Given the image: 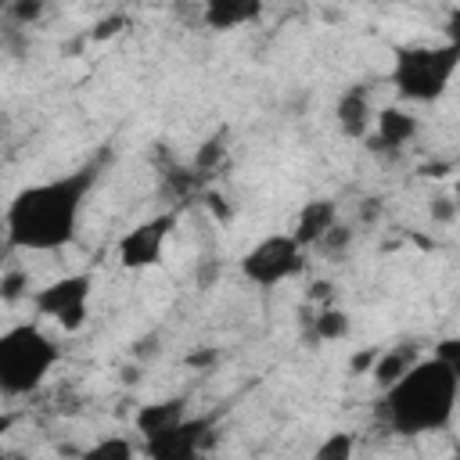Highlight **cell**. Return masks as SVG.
I'll use <instances>...</instances> for the list:
<instances>
[{
    "mask_svg": "<svg viewBox=\"0 0 460 460\" xmlns=\"http://www.w3.org/2000/svg\"><path fill=\"white\" fill-rule=\"evenodd\" d=\"M334 122H338V133L349 137V140H363L374 126V97H370V86L367 83H352L338 93L334 101Z\"/></svg>",
    "mask_w": 460,
    "mask_h": 460,
    "instance_id": "30bf717a",
    "label": "cell"
},
{
    "mask_svg": "<svg viewBox=\"0 0 460 460\" xmlns=\"http://www.w3.org/2000/svg\"><path fill=\"white\" fill-rule=\"evenodd\" d=\"M226 155H230V147H226V133H216V137H208V140L198 147L190 169H194L198 176H208L212 169H219V165L226 162Z\"/></svg>",
    "mask_w": 460,
    "mask_h": 460,
    "instance_id": "2e32d148",
    "label": "cell"
},
{
    "mask_svg": "<svg viewBox=\"0 0 460 460\" xmlns=\"http://www.w3.org/2000/svg\"><path fill=\"white\" fill-rule=\"evenodd\" d=\"M431 219L449 226V223L456 219V201H453L449 194H438V198H431Z\"/></svg>",
    "mask_w": 460,
    "mask_h": 460,
    "instance_id": "7402d4cb",
    "label": "cell"
},
{
    "mask_svg": "<svg viewBox=\"0 0 460 460\" xmlns=\"http://www.w3.org/2000/svg\"><path fill=\"white\" fill-rule=\"evenodd\" d=\"M460 402V363L417 356L388 388H381L377 420L395 435H435L453 424Z\"/></svg>",
    "mask_w": 460,
    "mask_h": 460,
    "instance_id": "7a4b0ae2",
    "label": "cell"
},
{
    "mask_svg": "<svg viewBox=\"0 0 460 460\" xmlns=\"http://www.w3.org/2000/svg\"><path fill=\"white\" fill-rule=\"evenodd\" d=\"M43 11H47V0H7V7H4V14L14 22V25H36L40 18H43Z\"/></svg>",
    "mask_w": 460,
    "mask_h": 460,
    "instance_id": "e0dca14e",
    "label": "cell"
},
{
    "mask_svg": "<svg viewBox=\"0 0 460 460\" xmlns=\"http://www.w3.org/2000/svg\"><path fill=\"white\" fill-rule=\"evenodd\" d=\"M352 241H356V230H352V226H345V223L338 219V223L320 237V244H316V248H320V252H327V255H341V252H349V248H352Z\"/></svg>",
    "mask_w": 460,
    "mask_h": 460,
    "instance_id": "ac0fdd59",
    "label": "cell"
},
{
    "mask_svg": "<svg viewBox=\"0 0 460 460\" xmlns=\"http://www.w3.org/2000/svg\"><path fill=\"white\" fill-rule=\"evenodd\" d=\"M101 180V162L75 165L54 180L22 187L4 212L7 244L18 252H58L75 241L86 198Z\"/></svg>",
    "mask_w": 460,
    "mask_h": 460,
    "instance_id": "6da1fadb",
    "label": "cell"
},
{
    "mask_svg": "<svg viewBox=\"0 0 460 460\" xmlns=\"http://www.w3.org/2000/svg\"><path fill=\"white\" fill-rule=\"evenodd\" d=\"M262 14V0H201V22L212 32L252 25Z\"/></svg>",
    "mask_w": 460,
    "mask_h": 460,
    "instance_id": "7c38bea8",
    "label": "cell"
},
{
    "mask_svg": "<svg viewBox=\"0 0 460 460\" xmlns=\"http://www.w3.org/2000/svg\"><path fill=\"white\" fill-rule=\"evenodd\" d=\"M4 7H7V0H0V14H4Z\"/></svg>",
    "mask_w": 460,
    "mask_h": 460,
    "instance_id": "83f0119b",
    "label": "cell"
},
{
    "mask_svg": "<svg viewBox=\"0 0 460 460\" xmlns=\"http://www.w3.org/2000/svg\"><path fill=\"white\" fill-rule=\"evenodd\" d=\"M413 359H417V345H410V341H399V345H392V349H377V359H374V367H370L374 385H377V388H388L402 370H410Z\"/></svg>",
    "mask_w": 460,
    "mask_h": 460,
    "instance_id": "5bb4252c",
    "label": "cell"
},
{
    "mask_svg": "<svg viewBox=\"0 0 460 460\" xmlns=\"http://www.w3.org/2000/svg\"><path fill=\"white\" fill-rule=\"evenodd\" d=\"M14 424H18V413H11V410H0V453H4V438L14 431Z\"/></svg>",
    "mask_w": 460,
    "mask_h": 460,
    "instance_id": "d4e9b609",
    "label": "cell"
},
{
    "mask_svg": "<svg viewBox=\"0 0 460 460\" xmlns=\"http://www.w3.org/2000/svg\"><path fill=\"white\" fill-rule=\"evenodd\" d=\"M331 298V284L327 280H316L313 288H309V302H316V305H323Z\"/></svg>",
    "mask_w": 460,
    "mask_h": 460,
    "instance_id": "484cf974",
    "label": "cell"
},
{
    "mask_svg": "<svg viewBox=\"0 0 460 460\" xmlns=\"http://www.w3.org/2000/svg\"><path fill=\"white\" fill-rule=\"evenodd\" d=\"M352 331L349 313L331 309V305H316L313 316H305V338L309 341H341Z\"/></svg>",
    "mask_w": 460,
    "mask_h": 460,
    "instance_id": "9a60e30c",
    "label": "cell"
},
{
    "mask_svg": "<svg viewBox=\"0 0 460 460\" xmlns=\"http://www.w3.org/2000/svg\"><path fill=\"white\" fill-rule=\"evenodd\" d=\"M338 219H341V216H338V201H334V198H313V201H305V205L298 208V219H295L291 237L309 252V248L320 244V237H323Z\"/></svg>",
    "mask_w": 460,
    "mask_h": 460,
    "instance_id": "8fae6325",
    "label": "cell"
},
{
    "mask_svg": "<svg viewBox=\"0 0 460 460\" xmlns=\"http://www.w3.org/2000/svg\"><path fill=\"white\" fill-rule=\"evenodd\" d=\"M90 295H93V277L68 273V277H58V280L29 291V302L43 320H54L61 331L75 334L90 320Z\"/></svg>",
    "mask_w": 460,
    "mask_h": 460,
    "instance_id": "8992f818",
    "label": "cell"
},
{
    "mask_svg": "<svg viewBox=\"0 0 460 460\" xmlns=\"http://www.w3.org/2000/svg\"><path fill=\"white\" fill-rule=\"evenodd\" d=\"M212 359H216V352H205V356H201V352H194L187 363H190V367H205V363H212Z\"/></svg>",
    "mask_w": 460,
    "mask_h": 460,
    "instance_id": "4316f807",
    "label": "cell"
},
{
    "mask_svg": "<svg viewBox=\"0 0 460 460\" xmlns=\"http://www.w3.org/2000/svg\"><path fill=\"white\" fill-rule=\"evenodd\" d=\"M460 65V43L449 36L442 43H410L395 50L392 61V86L410 104H435Z\"/></svg>",
    "mask_w": 460,
    "mask_h": 460,
    "instance_id": "277c9868",
    "label": "cell"
},
{
    "mask_svg": "<svg viewBox=\"0 0 460 460\" xmlns=\"http://www.w3.org/2000/svg\"><path fill=\"white\" fill-rule=\"evenodd\" d=\"M374 359H377V345H367V349H359V352L349 359V370H352V374H370Z\"/></svg>",
    "mask_w": 460,
    "mask_h": 460,
    "instance_id": "603a6c76",
    "label": "cell"
},
{
    "mask_svg": "<svg viewBox=\"0 0 460 460\" xmlns=\"http://www.w3.org/2000/svg\"><path fill=\"white\" fill-rule=\"evenodd\" d=\"M212 428H216L212 417H190V413H187V417L176 420L172 428H165V431L144 438V453L155 456V460H194V456L205 449Z\"/></svg>",
    "mask_w": 460,
    "mask_h": 460,
    "instance_id": "ba28073f",
    "label": "cell"
},
{
    "mask_svg": "<svg viewBox=\"0 0 460 460\" xmlns=\"http://www.w3.org/2000/svg\"><path fill=\"white\" fill-rule=\"evenodd\" d=\"M176 230V212H158L137 226H129L115 241V259L122 270H151L165 255V241Z\"/></svg>",
    "mask_w": 460,
    "mask_h": 460,
    "instance_id": "52a82bcc",
    "label": "cell"
},
{
    "mask_svg": "<svg viewBox=\"0 0 460 460\" xmlns=\"http://www.w3.org/2000/svg\"><path fill=\"white\" fill-rule=\"evenodd\" d=\"M417 133H420V119L399 104H388V108L374 111V126L363 140L377 155H399L406 144H413Z\"/></svg>",
    "mask_w": 460,
    "mask_h": 460,
    "instance_id": "9c48e42d",
    "label": "cell"
},
{
    "mask_svg": "<svg viewBox=\"0 0 460 460\" xmlns=\"http://www.w3.org/2000/svg\"><path fill=\"white\" fill-rule=\"evenodd\" d=\"M86 456L90 460H126V456H133V446L126 438H104V442L90 446Z\"/></svg>",
    "mask_w": 460,
    "mask_h": 460,
    "instance_id": "d6986e66",
    "label": "cell"
},
{
    "mask_svg": "<svg viewBox=\"0 0 460 460\" xmlns=\"http://www.w3.org/2000/svg\"><path fill=\"white\" fill-rule=\"evenodd\" d=\"M183 417H187V399H183V395L155 399V402H144V406L137 410V431H140L144 438H151V435L172 428V424L183 420Z\"/></svg>",
    "mask_w": 460,
    "mask_h": 460,
    "instance_id": "4fadbf2b",
    "label": "cell"
},
{
    "mask_svg": "<svg viewBox=\"0 0 460 460\" xmlns=\"http://www.w3.org/2000/svg\"><path fill=\"white\" fill-rule=\"evenodd\" d=\"M349 453H352V435L349 431H334L327 442L316 446V456L320 460H345Z\"/></svg>",
    "mask_w": 460,
    "mask_h": 460,
    "instance_id": "44dd1931",
    "label": "cell"
},
{
    "mask_svg": "<svg viewBox=\"0 0 460 460\" xmlns=\"http://www.w3.org/2000/svg\"><path fill=\"white\" fill-rule=\"evenodd\" d=\"M25 295H29V273L25 270H7L0 277V298L4 302H18Z\"/></svg>",
    "mask_w": 460,
    "mask_h": 460,
    "instance_id": "ffe728a7",
    "label": "cell"
},
{
    "mask_svg": "<svg viewBox=\"0 0 460 460\" xmlns=\"http://www.w3.org/2000/svg\"><path fill=\"white\" fill-rule=\"evenodd\" d=\"M377 216H381V198H363L359 219H363V223H377Z\"/></svg>",
    "mask_w": 460,
    "mask_h": 460,
    "instance_id": "cb8c5ba5",
    "label": "cell"
},
{
    "mask_svg": "<svg viewBox=\"0 0 460 460\" xmlns=\"http://www.w3.org/2000/svg\"><path fill=\"white\" fill-rule=\"evenodd\" d=\"M305 270V248L291 234H266L241 255V277L255 288H280Z\"/></svg>",
    "mask_w": 460,
    "mask_h": 460,
    "instance_id": "5b68a950",
    "label": "cell"
},
{
    "mask_svg": "<svg viewBox=\"0 0 460 460\" xmlns=\"http://www.w3.org/2000/svg\"><path fill=\"white\" fill-rule=\"evenodd\" d=\"M61 349L40 323H11L0 331V395L22 399L43 388Z\"/></svg>",
    "mask_w": 460,
    "mask_h": 460,
    "instance_id": "3957f363",
    "label": "cell"
}]
</instances>
